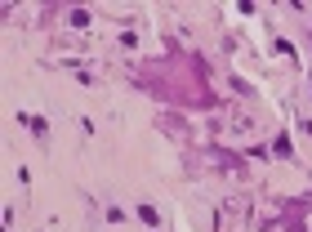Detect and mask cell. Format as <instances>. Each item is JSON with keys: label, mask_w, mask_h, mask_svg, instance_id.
<instances>
[{"label": "cell", "mask_w": 312, "mask_h": 232, "mask_svg": "<svg viewBox=\"0 0 312 232\" xmlns=\"http://www.w3.org/2000/svg\"><path fill=\"white\" fill-rule=\"evenodd\" d=\"M18 121H22V125H27V130L36 134V138H45V121H40V116H27V112H22Z\"/></svg>", "instance_id": "6da1fadb"}, {"label": "cell", "mask_w": 312, "mask_h": 232, "mask_svg": "<svg viewBox=\"0 0 312 232\" xmlns=\"http://www.w3.org/2000/svg\"><path fill=\"white\" fill-rule=\"evenodd\" d=\"M71 27H89V14L85 9H71Z\"/></svg>", "instance_id": "7a4b0ae2"}]
</instances>
